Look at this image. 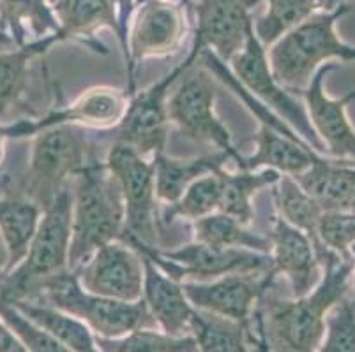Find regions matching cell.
<instances>
[{
    "label": "cell",
    "instance_id": "cell-28",
    "mask_svg": "<svg viewBox=\"0 0 355 352\" xmlns=\"http://www.w3.org/2000/svg\"><path fill=\"white\" fill-rule=\"evenodd\" d=\"M43 210L31 199L0 198V232L9 248V271L27 256Z\"/></svg>",
    "mask_w": 355,
    "mask_h": 352
},
{
    "label": "cell",
    "instance_id": "cell-11",
    "mask_svg": "<svg viewBox=\"0 0 355 352\" xmlns=\"http://www.w3.org/2000/svg\"><path fill=\"white\" fill-rule=\"evenodd\" d=\"M198 55L200 51L193 48L188 58L180 66H177L172 73H168L148 89L133 93L131 101H128V108H125L121 124L117 125V143L129 145L148 159H154L156 155L164 154L168 124H170V116H168L170 90L195 66Z\"/></svg>",
    "mask_w": 355,
    "mask_h": 352
},
{
    "label": "cell",
    "instance_id": "cell-2",
    "mask_svg": "<svg viewBox=\"0 0 355 352\" xmlns=\"http://www.w3.org/2000/svg\"><path fill=\"white\" fill-rule=\"evenodd\" d=\"M124 228V199L117 178L105 163H89L76 174L69 270L76 271L96 250L121 240Z\"/></svg>",
    "mask_w": 355,
    "mask_h": 352
},
{
    "label": "cell",
    "instance_id": "cell-46",
    "mask_svg": "<svg viewBox=\"0 0 355 352\" xmlns=\"http://www.w3.org/2000/svg\"><path fill=\"white\" fill-rule=\"evenodd\" d=\"M48 2H51V4H53V0H48Z\"/></svg>",
    "mask_w": 355,
    "mask_h": 352
},
{
    "label": "cell",
    "instance_id": "cell-29",
    "mask_svg": "<svg viewBox=\"0 0 355 352\" xmlns=\"http://www.w3.org/2000/svg\"><path fill=\"white\" fill-rule=\"evenodd\" d=\"M191 337L200 352H251L250 324L195 308Z\"/></svg>",
    "mask_w": 355,
    "mask_h": 352
},
{
    "label": "cell",
    "instance_id": "cell-40",
    "mask_svg": "<svg viewBox=\"0 0 355 352\" xmlns=\"http://www.w3.org/2000/svg\"><path fill=\"white\" fill-rule=\"evenodd\" d=\"M6 271H9V248L0 232V277L4 275Z\"/></svg>",
    "mask_w": 355,
    "mask_h": 352
},
{
    "label": "cell",
    "instance_id": "cell-21",
    "mask_svg": "<svg viewBox=\"0 0 355 352\" xmlns=\"http://www.w3.org/2000/svg\"><path fill=\"white\" fill-rule=\"evenodd\" d=\"M253 141L257 143V150L253 155L242 159L239 169H274L279 174L297 176L308 169L313 160L320 155L309 145L290 140L267 125H260L258 132L253 136Z\"/></svg>",
    "mask_w": 355,
    "mask_h": 352
},
{
    "label": "cell",
    "instance_id": "cell-5",
    "mask_svg": "<svg viewBox=\"0 0 355 352\" xmlns=\"http://www.w3.org/2000/svg\"><path fill=\"white\" fill-rule=\"evenodd\" d=\"M40 296L50 302L48 306L78 319L101 338H122L137 329L157 326L144 299L129 303L87 293L71 270L51 279Z\"/></svg>",
    "mask_w": 355,
    "mask_h": 352
},
{
    "label": "cell",
    "instance_id": "cell-6",
    "mask_svg": "<svg viewBox=\"0 0 355 352\" xmlns=\"http://www.w3.org/2000/svg\"><path fill=\"white\" fill-rule=\"evenodd\" d=\"M89 141L76 125H60L35 134L27 173V196L41 210L66 189V180L89 164Z\"/></svg>",
    "mask_w": 355,
    "mask_h": 352
},
{
    "label": "cell",
    "instance_id": "cell-42",
    "mask_svg": "<svg viewBox=\"0 0 355 352\" xmlns=\"http://www.w3.org/2000/svg\"><path fill=\"white\" fill-rule=\"evenodd\" d=\"M4 141L6 136L2 134V127H0V160H2V155H4Z\"/></svg>",
    "mask_w": 355,
    "mask_h": 352
},
{
    "label": "cell",
    "instance_id": "cell-22",
    "mask_svg": "<svg viewBox=\"0 0 355 352\" xmlns=\"http://www.w3.org/2000/svg\"><path fill=\"white\" fill-rule=\"evenodd\" d=\"M51 6L59 21L62 39H82L87 46L101 51L98 44L92 43L96 32L108 27L119 37L115 0H53Z\"/></svg>",
    "mask_w": 355,
    "mask_h": 352
},
{
    "label": "cell",
    "instance_id": "cell-1",
    "mask_svg": "<svg viewBox=\"0 0 355 352\" xmlns=\"http://www.w3.org/2000/svg\"><path fill=\"white\" fill-rule=\"evenodd\" d=\"M320 263L322 280L311 293L293 302H269L263 317H258L267 352H316L320 347L325 315L348 296L354 259L325 250Z\"/></svg>",
    "mask_w": 355,
    "mask_h": 352
},
{
    "label": "cell",
    "instance_id": "cell-43",
    "mask_svg": "<svg viewBox=\"0 0 355 352\" xmlns=\"http://www.w3.org/2000/svg\"><path fill=\"white\" fill-rule=\"evenodd\" d=\"M0 43H2V44H9V43H12V39H9L8 35L4 34V32L0 30Z\"/></svg>",
    "mask_w": 355,
    "mask_h": 352
},
{
    "label": "cell",
    "instance_id": "cell-41",
    "mask_svg": "<svg viewBox=\"0 0 355 352\" xmlns=\"http://www.w3.org/2000/svg\"><path fill=\"white\" fill-rule=\"evenodd\" d=\"M352 259H354V270H352L350 279V290H348V298L355 303V245H352Z\"/></svg>",
    "mask_w": 355,
    "mask_h": 352
},
{
    "label": "cell",
    "instance_id": "cell-33",
    "mask_svg": "<svg viewBox=\"0 0 355 352\" xmlns=\"http://www.w3.org/2000/svg\"><path fill=\"white\" fill-rule=\"evenodd\" d=\"M219 203H221V180L216 171L193 182L175 203L166 205L163 219L164 222H173L175 219L195 222L218 212Z\"/></svg>",
    "mask_w": 355,
    "mask_h": 352
},
{
    "label": "cell",
    "instance_id": "cell-4",
    "mask_svg": "<svg viewBox=\"0 0 355 352\" xmlns=\"http://www.w3.org/2000/svg\"><path fill=\"white\" fill-rule=\"evenodd\" d=\"M71 219L73 198L69 190L64 189L43 210L27 256L0 282V298L6 302H32L40 298L43 287L51 279L69 271Z\"/></svg>",
    "mask_w": 355,
    "mask_h": 352
},
{
    "label": "cell",
    "instance_id": "cell-16",
    "mask_svg": "<svg viewBox=\"0 0 355 352\" xmlns=\"http://www.w3.org/2000/svg\"><path fill=\"white\" fill-rule=\"evenodd\" d=\"M276 271L232 273L212 282H184L189 303L198 310L250 324L254 305L266 295Z\"/></svg>",
    "mask_w": 355,
    "mask_h": 352
},
{
    "label": "cell",
    "instance_id": "cell-20",
    "mask_svg": "<svg viewBox=\"0 0 355 352\" xmlns=\"http://www.w3.org/2000/svg\"><path fill=\"white\" fill-rule=\"evenodd\" d=\"M293 178L324 212L352 210L355 199L354 160L325 159L318 155L308 169Z\"/></svg>",
    "mask_w": 355,
    "mask_h": 352
},
{
    "label": "cell",
    "instance_id": "cell-45",
    "mask_svg": "<svg viewBox=\"0 0 355 352\" xmlns=\"http://www.w3.org/2000/svg\"><path fill=\"white\" fill-rule=\"evenodd\" d=\"M352 212H355V199H354V205H352Z\"/></svg>",
    "mask_w": 355,
    "mask_h": 352
},
{
    "label": "cell",
    "instance_id": "cell-13",
    "mask_svg": "<svg viewBox=\"0 0 355 352\" xmlns=\"http://www.w3.org/2000/svg\"><path fill=\"white\" fill-rule=\"evenodd\" d=\"M137 18L128 34V95L135 93V67L147 58L175 53L184 39V12L170 0H147L138 6Z\"/></svg>",
    "mask_w": 355,
    "mask_h": 352
},
{
    "label": "cell",
    "instance_id": "cell-25",
    "mask_svg": "<svg viewBox=\"0 0 355 352\" xmlns=\"http://www.w3.org/2000/svg\"><path fill=\"white\" fill-rule=\"evenodd\" d=\"M347 4V0H267V12L253 21L258 41L270 48L277 39L304 24L316 12L336 11Z\"/></svg>",
    "mask_w": 355,
    "mask_h": 352
},
{
    "label": "cell",
    "instance_id": "cell-18",
    "mask_svg": "<svg viewBox=\"0 0 355 352\" xmlns=\"http://www.w3.org/2000/svg\"><path fill=\"white\" fill-rule=\"evenodd\" d=\"M269 241L274 271L288 279L293 296L301 298L311 293L322 280L324 270L308 234L276 217Z\"/></svg>",
    "mask_w": 355,
    "mask_h": 352
},
{
    "label": "cell",
    "instance_id": "cell-44",
    "mask_svg": "<svg viewBox=\"0 0 355 352\" xmlns=\"http://www.w3.org/2000/svg\"><path fill=\"white\" fill-rule=\"evenodd\" d=\"M144 2H147V0H138V4H137V6H140V4H144Z\"/></svg>",
    "mask_w": 355,
    "mask_h": 352
},
{
    "label": "cell",
    "instance_id": "cell-30",
    "mask_svg": "<svg viewBox=\"0 0 355 352\" xmlns=\"http://www.w3.org/2000/svg\"><path fill=\"white\" fill-rule=\"evenodd\" d=\"M2 28L11 30L12 41L18 46L27 44V30L40 39L60 34L57 16L46 0H0V30Z\"/></svg>",
    "mask_w": 355,
    "mask_h": 352
},
{
    "label": "cell",
    "instance_id": "cell-35",
    "mask_svg": "<svg viewBox=\"0 0 355 352\" xmlns=\"http://www.w3.org/2000/svg\"><path fill=\"white\" fill-rule=\"evenodd\" d=\"M0 319L12 329V333L20 338L28 352H71L59 338L53 337L43 326L31 321L4 298H0Z\"/></svg>",
    "mask_w": 355,
    "mask_h": 352
},
{
    "label": "cell",
    "instance_id": "cell-7",
    "mask_svg": "<svg viewBox=\"0 0 355 352\" xmlns=\"http://www.w3.org/2000/svg\"><path fill=\"white\" fill-rule=\"evenodd\" d=\"M105 164L117 178L124 199L125 228L121 240L156 248V160L129 145L115 143Z\"/></svg>",
    "mask_w": 355,
    "mask_h": 352
},
{
    "label": "cell",
    "instance_id": "cell-23",
    "mask_svg": "<svg viewBox=\"0 0 355 352\" xmlns=\"http://www.w3.org/2000/svg\"><path fill=\"white\" fill-rule=\"evenodd\" d=\"M230 159L225 151L202 155L195 159H173L159 154L156 160V196L157 199L172 205L184 194L193 182L223 169L225 163Z\"/></svg>",
    "mask_w": 355,
    "mask_h": 352
},
{
    "label": "cell",
    "instance_id": "cell-31",
    "mask_svg": "<svg viewBox=\"0 0 355 352\" xmlns=\"http://www.w3.org/2000/svg\"><path fill=\"white\" fill-rule=\"evenodd\" d=\"M195 241L214 248H246L269 254L270 241L230 215L216 212L193 222Z\"/></svg>",
    "mask_w": 355,
    "mask_h": 352
},
{
    "label": "cell",
    "instance_id": "cell-9",
    "mask_svg": "<svg viewBox=\"0 0 355 352\" xmlns=\"http://www.w3.org/2000/svg\"><path fill=\"white\" fill-rule=\"evenodd\" d=\"M216 97L212 74L205 67L193 71L168 99V116L186 138L219 148L241 167L244 157L234 147L230 131L216 113Z\"/></svg>",
    "mask_w": 355,
    "mask_h": 352
},
{
    "label": "cell",
    "instance_id": "cell-17",
    "mask_svg": "<svg viewBox=\"0 0 355 352\" xmlns=\"http://www.w3.org/2000/svg\"><path fill=\"white\" fill-rule=\"evenodd\" d=\"M261 0H198L196 4L195 44L198 51L209 50L230 62L244 48L248 32L253 28L251 9Z\"/></svg>",
    "mask_w": 355,
    "mask_h": 352
},
{
    "label": "cell",
    "instance_id": "cell-14",
    "mask_svg": "<svg viewBox=\"0 0 355 352\" xmlns=\"http://www.w3.org/2000/svg\"><path fill=\"white\" fill-rule=\"evenodd\" d=\"M338 69L336 64H324L302 92L304 108L318 140L332 159L355 160V127L348 118V106L355 101V90L332 99L325 92V77Z\"/></svg>",
    "mask_w": 355,
    "mask_h": 352
},
{
    "label": "cell",
    "instance_id": "cell-37",
    "mask_svg": "<svg viewBox=\"0 0 355 352\" xmlns=\"http://www.w3.org/2000/svg\"><path fill=\"white\" fill-rule=\"evenodd\" d=\"M318 240L322 247L334 252L341 259H352L355 245V212H324L318 224Z\"/></svg>",
    "mask_w": 355,
    "mask_h": 352
},
{
    "label": "cell",
    "instance_id": "cell-24",
    "mask_svg": "<svg viewBox=\"0 0 355 352\" xmlns=\"http://www.w3.org/2000/svg\"><path fill=\"white\" fill-rule=\"evenodd\" d=\"M59 41H64L62 35L51 34L24 44L18 50L0 51V116L20 104L28 85L32 62Z\"/></svg>",
    "mask_w": 355,
    "mask_h": 352
},
{
    "label": "cell",
    "instance_id": "cell-8",
    "mask_svg": "<svg viewBox=\"0 0 355 352\" xmlns=\"http://www.w3.org/2000/svg\"><path fill=\"white\" fill-rule=\"evenodd\" d=\"M153 261L170 279L182 282L195 279L196 282H212L232 273L274 270L272 257L263 252L246 248H214L195 241L175 250L157 252L154 247L125 241Z\"/></svg>",
    "mask_w": 355,
    "mask_h": 352
},
{
    "label": "cell",
    "instance_id": "cell-27",
    "mask_svg": "<svg viewBox=\"0 0 355 352\" xmlns=\"http://www.w3.org/2000/svg\"><path fill=\"white\" fill-rule=\"evenodd\" d=\"M274 187H276L274 199H276V206L279 210V217L308 234L309 240L315 245L316 256L320 259L322 254L327 250L325 247H322L320 240H318V224H320L322 213H324L322 206L297 183L293 176H288V174H282L279 182Z\"/></svg>",
    "mask_w": 355,
    "mask_h": 352
},
{
    "label": "cell",
    "instance_id": "cell-38",
    "mask_svg": "<svg viewBox=\"0 0 355 352\" xmlns=\"http://www.w3.org/2000/svg\"><path fill=\"white\" fill-rule=\"evenodd\" d=\"M117 2V19H119V41H121L124 57L128 55V34H129V21L133 15L135 6L138 0H115Z\"/></svg>",
    "mask_w": 355,
    "mask_h": 352
},
{
    "label": "cell",
    "instance_id": "cell-15",
    "mask_svg": "<svg viewBox=\"0 0 355 352\" xmlns=\"http://www.w3.org/2000/svg\"><path fill=\"white\" fill-rule=\"evenodd\" d=\"M128 108V95L114 86L89 89L64 108L51 109L37 120H21L2 127L6 138H28L60 125H92V127H115L121 124Z\"/></svg>",
    "mask_w": 355,
    "mask_h": 352
},
{
    "label": "cell",
    "instance_id": "cell-10",
    "mask_svg": "<svg viewBox=\"0 0 355 352\" xmlns=\"http://www.w3.org/2000/svg\"><path fill=\"white\" fill-rule=\"evenodd\" d=\"M230 62L232 73L251 95L257 97L261 104H266L270 111H274L282 120H285L316 154H325L324 145L318 140V136L306 115L304 106L297 101L292 92L279 85L276 77L272 76L266 46L258 41L253 28L248 32L244 48L232 58Z\"/></svg>",
    "mask_w": 355,
    "mask_h": 352
},
{
    "label": "cell",
    "instance_id": "cell-39",
    "mask_svg": "<svg viewBox=\"0 0 355 352\" xmlns=\"http://www.w3.org/2000/svg\"><path fill=\"white\" fill-rule=\"evenodd\" d=\"M0 352H28L20 338L12 333V329L2 319H0Z\"/></svg>",
    "mask_w": 355,
    "mask_h": 352
},
{
    "label": "cell",
    "instance_id": "cell-32",
    "mask_svg": "<svg viewBox=\"0 0 355 352\" xmlns=\"http://www.w3.org/2000/svg\"><path fill=\"white\" fill-rule=\"evenodd\" d=\"M27 315L35 324L43 326L53 337L59 338L71 352H101L90 329L78 319L64 314L53 306L37 305L32 302H9Z\"/></svg>",
    "mask_w": 355,
    "mask_h": 352
},
{
    "label": "cell",
    "instance_id": "cell-3",
    "mask_svg": "<svg viewBox=\"0 0 355 352\" xmlns=\"http://www.w3.org/2000/svg\"><path fill=\"white\" fill-rule=\"evenodd\" d=\"M348 11L350 4L347 2L336 11L316 12L277 39L267 58L279 85L292 93H302L324 64L331 60L354 62L355 46L336 34V24Z\"/></svg>",
    "mask_w": 355,
    "mask_h": 352
},
{
    "label": "cell",
    "instance_id": "cell-12",
    "mask_svg": "<svg viewBox=\"0 0 355 352\" xmlns=\"http://www.w3.org/2000/svg\"><path fill=\"white\" fill-rule=\"evenodd\" d=\"M76 271L87 293L129 303L144 299V257L129 243L115 240L105 245Z\"/></svg>",
    "mask_w": 355,
    "mask_h": 352
},
{
    "label": "cell",
    "instance_id": "cell-34",
    "mask_svg": "<svg viewBox=\"0 0 355 352\" xmlns=\"http://www.w3.org/2000/svg\"><path fill=\"white\" fill-rule=\"evenodd\" d=\"M101 352H200L191 335L172 337L154 329H137L122 338H96Z\"/></svg>",
    "mask_w": 355,
    "mask_h": 352
},
{
    "label": "cell",
    "instance_id": "cell-19",
    "mask_svg": "<svg viewBox=\"0 0 355 352\" xmlns=\"http://www.w3.org/2000/svg\"><path fill=\"white\" fill-rule=\"evenodd\" d=\"M141 257L145 266L144 302L156 324L172 337L191 335L195 306L189 303L182 284L170 279L147 256L141 254Z\"/></svg>",
    "mask_w": 355,
    "mask_h": 352
},
{
    "label": "cell",
    "instance_id": "cell-36",
    "mask_svg": "<svg viewBox=\"0 0 355 352\" xmlns=\"http://www.w3.org/2000/svg\"><path fill=\"white\" fill-rule=\"evenodd\" d=\"M316 352H355V303L348 296L325 315L324 338Z\"/></svg>",
    "mask_w": 355,
    "mask_h": 352
},
{
    "label": "cell",
    "instance_id": "cell-26",
    "mask_svg": "<svg viewBox=\"0 0 355 352\" xmlns=\"http://www.w3.org/2000/svg\"><path fill=\"white\" fill-rule=\"evenodd\" d=\"M218 174L221 180V203L218 212L230 215L244 225H250L254 217L251 203L254 194L266 187H274L282 178V174L274 169H239V173H230L223 167Z\"/></svg>",
    "mask_w": 355,
    "mask_h": 352
}]
</instances>
